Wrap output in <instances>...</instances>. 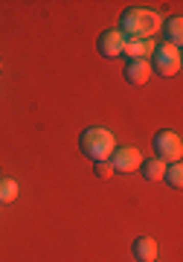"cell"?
Returning a JSON list of instances; mask_svg holds the SVG:
<instances>
[{
    "instance_id": "5",
    "label": "cell",
    "mask_w": 183,
    "mask_h": 262,
    "mask_svg": "<svg viewBox=\"0 0 183 262\" xmlns=\"http://www.w3.org/2000/svg\"><path fill=\"white\" fill-rule=\"evenodd\" d=\"M140 163H143V155H140L137 146H117V151L110 155V166H113V172H122V175L137 172Z\"/></svg>"
},
{
    "instance_id": "14",
    "label": "cell",
    "mask_w": 183,
    "mask_h": 262,
    "mask_svg": "<svg viewBox=\"0 0 183 262\" xmlns=\"http://www.w3.org/2000/svg\"><path fill=\"white\" fill-rule=\"evenodd\" d=\"M93 172H96L99 178H110V175H113V166H110V160H99V163H96V169H93Z\"/></svg>"
},
{
    "instance_id": "12",
    "label": "cell",
    "mask_w": 183,
    "mask_h": 262,
    "mask_svg": "<svg viewBox=\"0 0 183 262\" xmlns=\"http://www.w3.org/2000/svg\"><path fill=\"white\" fill-rule=\"evenodd\" d=\"M18 198V181L0 178V204H12Z\"/></svg>"
},
{
    "instance_id": "11",
    "label": "cell",
    "mask_w": 183,
    "mask_h": 262,
    "mask_svg": "<svg viewBox=\"0 0 183 262\" xmlns=\"http://www.w3.org/2000/svg\"><path fill=\"white\" fill-rule=\"evenodd\" d=\"M140 172H143V178H146V181H163L166 163H163V160H157V158H148V160L140 163Z\"/></svg>"
},
{
    "instance_id": "7",
    "label": "cell",
    "mask_w": 183,
    "mask_h": 262,
    "mask_svg": "<svg viewBox=\"0 0 183 262\" xmlns=\"http://www.w3.org/2000/svg\"><path fill=\"white\" fill-rule=\"evenodd\" d=\"M125 79H128L131 84H146L148 79H151V64H148L146 58H134V61H128V67H125Z\"/></svg>"
},
{
    "instance_id": "1",
    "label": "cell",
    "mask_w": 183,
    "mask_h": 262,
    "mask_svg": "<svg viewBox=\"0 0 183 262\" xmlns=\"http://www.w3.org/2000/svg\"><path fill=\"white\" fill-rule=\"evenodd\" d=\"M160 29V15L151 9H143V6H128L119 18V32L125 38H137V41H146Z\"/></svg>"
},
{
    "instance_id": "9",
    "label": "cell",
    "mask_w": 183,
    "mask_h": 262,
    "mask_svg": "<svg viewBox=\"0 0 183 262\" xmlns=\"http://www.w3.org/2000/svg\"><path fill=\"white\" fill-rule=\"evenodd\" d=\"M154 53V44H151V38H146V41H137V38H128L125 41V50H122V56H128L131 61L134 58H146L148 61V56Z\"/></svg>"
},
{
    "instance_id": "4",
    "label": "cell",
    "mask_w": 183,
    "mask_h": 262,
    "mask_svg": "<svg viewBox=\"0 0 183 262\" xmlns=\"http://www.w3.org/2000/svg\"><path fill=\"white\" fill-rule=\"evenodd\" d=\"M180 50L172 47V44H160V47H154V53H151V70H157V73L163 76V79H169V76H177L180 73Z\"/></svg>"
},
{
    "instance_id": "6",
    "label": "cell",
    "mask_w": 183,
    "mask_h": 262,
    "mask_svg": "<svg viewBox=\"0 0 183 262\" xmlns=\"http://www.w3.org/2000/svg\"><path fill=\"white\" fill-rule=\"evenodd\" d=\"M125 41H128V38L122 35L119 29H105V32L96 38V47H99V53L105 58H119L122 50H125Z\"/></svg>"
},
{
    "instance_id": "8",
    "label": "cell",
    "mask_w": 183,
    "mask_h": 262,
    "mask_svg": "<svg viewBox=\"0 0 183 262\" xmlns=\"http://www.w3.org/2000/svg\"><path fill=\"white\" fill-rule=\"evenodd\" d=\"M131 251H134V256H137L140 262H154L157 259V242L151 239V236H140V239H134Z\"/></svg>"
},
{
    "instance_id": "2",
    "label": "cell",
    "mask_w": 183,
    "mask_h": 262,
    "mask_svg": "<svg viewBox=\"0 0 183 262\" xmlns=\"http://www.w3.org/2000/svg\"><path fill=\"white\" fill-rule=\"evenodd\" d=\"M79 146H82V155L99 163V160H110V155L117 151V140L108 128H99V125H90V128L82 131L79 137Z\"/></svg>"
},
{
    "instance_id": "3",
    "label": "cell",
    "mask_w": 183,
    "mask_h": 262,
    "mask_svg": "<svg viewBox=\"0 0 183 262\" xmlns=\"http://www.w3.org/2000/svg\"><path fill=\"white\" fill-rule=\"evenodd\" d=\"M154 155H157V160H163L166 166L169 163H177L180 160V155H183V143H180V134L177 131H169V128H163V131H157L154 134Z\"/></svg>"
},
{
    "instance_id": "13",
    "label": "cell",
    "mask_w": 183,
    "mask_h": 262,
    "mask_svg": "<svg viewBox=\"0 0 183 262\" xmlns=\"http://www.w3.org/2000/svg\"><path fill=\"white\" fill-rule=\"evenodd\" d=\"M163 178L169 181V187L180 189V187H183V166H180V163H169V166H166V175H163Z\"/></svg>"
},
{
    "instance_id": "10",
    "label": "cell",
    "mask_w": 183,
    "mask_h": 262,
    "mask_svg": "<svg viewBox=\"0 0 183 262\" xmlns=\"http://www.w3.org/2000/svg\"><path fill=\"white\" fill-rule=\"evenodd\" d=\"M180 41H183V18L172 15V18H166V44L180 50Z\"/></svg>"
}]
</instances>
